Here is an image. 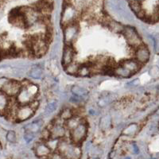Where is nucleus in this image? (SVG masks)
<instances>
[{
    "label": "nucleus",
    "instance_id": "obj_5",
    "mask_svg": "<svg viewBox=\"0 0 159 159\" xmlns=\"http://www.w3.org/2000/svg\"><path fill=\"white\" fill-rule=\"evenodd\" d=\"M22 83L15 80H10L4 85L2 92L9 97H16L22 89Z\"/></svg>",
    "mask_w": 159,
    "mask_h": 159
},
{
    "label": "nucleus",
    "instance_id": "obj_26",
    "mask_svg": "<svg viewBox=\"0 0 159 159\" xmlns=\"http://www.w3.org/2000/svg\"><path fill=\"white\" fill-rule=\"evenodd\" d=\"M154 40V52L159 54V34H156L153 38Z\"/></svg>",
    "mask_w": 159,
    "mask_h": 159
},
{
    "label": "nucleus",
    "instance_id": "obj_8",
    "mask_svg": "<svg viewBox=\"0 0 159 159\" xmlns=\"http://www.w3.org/2000/svg\"><path fill=\"white\" fill-rule=\"evenodd\" d=\"M66 130L67 128L65 127V125L59 123H54L52 125L51 129H49L51 133V138L57 139H63L66 134Z\"/></svg>",
    "mask_w": 159,
    "mask_h": 159
},
{
    "label": "nucleus",
    "instance_id": "obj_1",
    "mask_svg": "<svg viewBox=\"0 0 159 159\" xmlns=\"http://www.w3.org/2000/svg\"><path fill=\"white\" fill-rule=\"evenodd\" d=\"M57 151L65 157V159H79L81 155V151L78 145L66 140L60 139Z\"/></svg>",
    "mask_w": 159,
    "mask_h": 159
},
{
    "label": "nucleus",
    "instance_id": "obj_9",
    "mask_svg": "<svg viewBox=\"0 0 159 159\" xmlns=\"http://www.w3.org/2000/svg\"><path fill=\"white\" fill-rule=\"evenodd\" d=\"M75 54H76V52L72 45H65L63 50V54H62V64L64 66H66L69 64L72 63V61H74L73 59H74Z\"/></svg>",
    "mask_w": 159,
    "mask_h": 159
},
{
    "label": "nucleus",
    "instance_id": "obj_3",
    "mask_svg": "<svg viewBox=\"0 0 159 159\" xmlns=\"http://www.w3.org/2000/svg\"><path fill=\"white\" fill-rule=\"evenodd\" d=\"M122 34L130 47L138 48L143 44L142 39L136 30L132 26H125Z\"/></svg>",
    "mask_w": 159,
    "mask_h": 159
},
{
    "label": "nucleus",
    "instance_id": "obj_15",
    "mask_svg": "<svg viewBox=\"0 0 159 159\" xmlns=\"http://www.w3.org/2000/svg\"><path fill=\"white\" fill-rule=\"evenodd\" d=\"M71 92H72V95L75 96H77V97L80 98V99H84L86 96H88V92L86 89H84V88L80 87V85H73L71 88Z\"/></svg>",
    "mask_w": 159,
    "mask_h": 159
},
{
    "label": "nucleus",
    "instance_id": "obj_11",
    "mask_svg": "<svg viewBox=\"0 0 159 159\" xmlns=\"http://www.w3.org/2000/svg\"><path fill=\"white\" fill-rule=\"evenodd\" d=\"M120 64L125 68H127L128 70H130L133 75L136 73L141 68V64L139 63L135 59L124 60Z\"/></svg>",
    "mask_w": 159,
    "mask_h": 159
},
{
    "label": "nucleus",
    "instance_id": "obj_13",
    "mask_svg": "<svg viewBox=\"0 0 159 159\" xmlns=\"http://www.w3.org/2000/svg\"><path fill=\"white\" fill-rule=\"evenodd\" d=\"M113 74L120 78H129L133 76L132 72L130 70H128L127 68L123 66L121 64L116 65V67L113 69Z\"/></svg>",
    "mask_w": 159,
    "mask_h": 159
},
{
    "label": "nucleus",
    "instance_id": "obj_24",
    "mask_svg": "<svg viewBox=\"0 0 159 159\" xmlns=\"http://www.w3.org/2000/svg\"><path fill=\"white\" fill-rule=\"evenodd\" d=\"M6 139H7V140L8 143H16L17 134H16V133H15V131H14V130H9V131L7 133Z\"/></svg>",
    "mask_w": 159,
    "mask_h": 159
},
{
    "label": "nucleus",
    "instance_id": "obj_18",
    "mask_svg": "<svg viewBox=\"0 0 159 159\" xmlns=\"http://www.w3.org/2000/svg\"><path fill=\"white\" fill-rule=\"evenodd\" d=\"M107 25L109 27V29H111L115 33H122L124 29V26L123 25H121L119 22H116L114 20H111Z\"/></svg>",
    "mask_w": 159,
    "mask_h": 159
},
{
    "label": "nucleus",
    "instance_id": "obj_25",
    "mask_svg": "<svg viewBox=\"0 0 159 159\" xmlns=\"http://www.w3.org/2000/svg\"><path fill=\"white\" fill-rule=\"evenodd\" d=\"M150 75L152 78L157 79L159 78V68L157 66H153L150 69Z\"/></svg>",
    "mask_w": 159,
    "mask_h": 159
},
{
    "label": "nucleus",
    "instance_id": "obj_31",
    "mask_svg": "<svg viewBox=\"0 0 159 159\" xmlns=\"http://www.w3.org/2000/svg\"><path fill=\"white\" fill-rule=\"evenodd\" d=\"M133 150H134V154H139V147H137V145L136 144H134L133 145Z\"/></svg>",
    "mask_w": 159,
    "mask_h": 159
},
{
    "label": "nucleus",
    "instance_id": "obj_19",
    "mask_svg": "<svg viewBox=\"0 0 159 159\" xmlns=\"http://www.w3.org/2000/svg\"><path fill=\"white\" fill-rule=\"evenodd\" d=\"M129 6H130V9L135 13L136 15H139V13L143 11L140 1H137V0H130V1H129Z\"/></svg>",
    "mask_w": 159,
    "mask_h": 159
},
{
    "label": "nucleus",
    "instance_id": "obj_33",
    "mask_svg": "<svg viewBox=\"0 0 159 159\" xmlns=\"http://www.w3.org/2000/svg\"><path fill=\"white\" fill-rule=\"evenodd\" d=\"M151 159H156V158H151Z\"/></svg>",
    "mask_w": 159,
    "mask_h": 159
},
{
    "label": "nucleus",
    "instance_id": "obj_17",
    "mask_svg": "<svg viewBox=\"0 0 159 159\" xmlns=\"http://www.w3.org/2000/svg\"><path fill=\"white\" fill-rule=\"evenodd\" d=\"M80 65L78 63H76V62L75 61H72V63L69 64L68 65L65 66V71L69 75H72V76H73V75H76V76H77L78 70H79L80 69Z\"/></svg>",
    "mask_w": 159,
    "mask_h": 159
},
{
    "label": "nucleus",
    "instance_id": "obj_29",
    "mask_svg": "<svg viewBox=\"0 0 159 159\" xmlns=\"http://www.w3.org/2000/svg\"><path fill=\"white\" fill-rule=\"evenodd\" d=\"M34 138V134H32V133H29V132H25V135H24V139H25V142L26 143H30L33 139Z\"/></svg>",
    "mask_w": 159,
    "mask_h": 159
},
{
    "label": "nucleus",
    "instance_id": "obj_30",
    "mask_svg": "<svg viewBox=\"0 0 159 159\" xmlns=\"http://www.w3.org/2000/svg\"><path fill=\"white\" fill-rule=\"evenodd\" d=\"M9 80L8 78L6 77H0V92H2V89H3L4 85L7 84V82Z\"/></svg>",
    "mask_w": 159,
    "mask_h": 159
},
{
    "label": "nucleus",
    "instance_id": "obj_20",
    "mask_svg": "<svg viewBox=\"0 0 159 159\" xmlns=\"http://www.w3.org/2000/svg\"><path fill=\"white\" fill-rule=\"evenodd\" d=\"M91 75V69L89 65H83L80 66V69L78 70L77 76H81V77H86V76Z\"/></svg>",
    "mask_w": 159,
    "mask_h": 159
},
{
    "label": "nucleus",
    "instance_id": "obj_12",
    "mask_svg": "<svg viewBox=\"0 0 159 159\" xmlns=\"http://www.w3.org/2000/svg\"><path fill=\"white\" fill-rule=\"evenodd\" d=\"M42 125H43V121L42 119H37V120L33 121L32 123L25 125L24 128H25V132H29V133H32L34 134L40 131Z\"/></svg>",
    "mask_w": 159,
    "mask_h": 159
},
{
    "label": "nucleus",
    "instance_id": "obj_14",
    "mask_svg": "<svg viewBox=\"0 0 159 159\" xmlns=\"http://www.w3.org/2000/svg\"><path fill=\"white\" fill-rule=\"evenodd\" d=\"M28 76L34 80H40L44 77V71L42 66L34 65L32 66L28 72Z\"/></svg>",
    "mask_w": 159,
    "mask_h": 159
},
{
    "label": "nucleus",
    "instance_id": "obj_6",
    "mask_svg": "<svg viewBox=\"0 0 159 159\" xmlns=\"http://www.w3.org/2000/svg\"><path fill=\"white\" fill-rule=\"evenodd\" d=\"M78 26L76 23H72L64 27V39L66 45H72L78 36Z\"/></svg>",
    "mask_w": 159,
    "mask_h": 159
},
{
    "label": "nucleus",
    "instance_id": "obj_2",
    "mask_svg": "<svg viewBox=\"0 0 159 159\" xmlns=\"http://www.w3.org/2000/svg\"><path fill=\"white\" fill-rule=\"evenodd\" d=\"M88 134V125L87 123L84 121V119H81V122L75 127L70 130V138L72 143L74 144H80L84 140Z\"/></svg>",
    "mask_w": 159,
    "mask_h": 159
},
{
    "label": "nucleus",
    "instance_id": "obj_7",
    "mask_svg": "<svg viewBox=\"0 0 159 159\" xmlns=\"http://www.w3.org/2000/svg\"><path fill=\"white\" fill-rule=\"evenodd\" d=\"M150 50H149L147 45L142 44L140 46L135 49V52H134L135 60L141 65L147 63L150 59Z\"/></svg>",
    "mask_w": 159,
    "mask_h": 159
},
{
    "label": "nucleus",
    "instance_id": "obj_27",
    "mask_svg": "<svg viewBox=\"0 0 159 159\" xmlns=\"http://www.w3.org/2000/svg\"><path fill=\"white\" fill-rule=\"evenodd\" d=\"M48 159H65L62 154H61L59 152L55 151L52 152V154L49 155V157H48Z\"/></svg>",
    "mask_w": 159,
    "mask_h": 159
},
{
    "label": "nucleus",
    "instance_id": "obj_21",
    "mask_svg": "<svg viewBox=\"0 0 159 159\" xmlns=\"http://www.w3.org/2000/svg\"><path fill=\"white\" fill-rule=\"evenodd\" d=\"M74 116V113H73V111L70 108H65L64 110L61 111V115H60V118L65 121H67L69 119L72 118Z\"/></svg>",
    "mask_w": 159,
    "mask_h": 159
},
{
    "label": "nucleus",
    "instance_id": "obj_10",
    "mask_svg": "<svg viewBox=\"0 0 159 159\" xmlns=\"http://www.w3.org/2000/svg\"><path fill=\"white\" fill-rule=\"evenodd\" d=\"M35 154L39 157H49L52 154V150L49 149L45 143H40L35 146Z\"/></svg>",
    "mask_w": 159,
    "mask_h": 159
},
{
    "label": "nucleus",
    "instance_id": "obj_34",
    "mask_svg": "<svg viewBox=\"0 0 159 159\" xmlns=\"http://www.w3.org/2000/svg\"><path fill=\"white\" fill-rule=\"evenodd\" d=\"M94 159H98V158H94Z\"/></svg>",
    "mask_w": 159,
    "mask_h": 159
},
{
    "label": "nucleus",
    "instance_id": "obj_32",
    "mask_svg": "<svg viewBox=\"0 0 159 159\" xmlns=\"http://www.w3.org/2000/svg\"><path fill=\"white\" fill-rule=\"evenodd\" d=\"M124 159H131V158H130V157H125Z\"/></svg>",
    "mask_w": 159,
    "mask_h": 159
},
{
    "label": "nucleus",
    "instance_id": "obj_16",
    "mask_svg": "<svg viewBox=\"0 0 159 159\" xmlns=\"http://www.w3.org/2000/svg\"><path fill=\"white\" fill-rule=\"evenodd\" d=\"M9 96L0 92V113H5L9 105Z\"/></svg>",
    "mask_w": 159,
    "mask_h": 159
},
{
    "label": "nucleus",
    "instance_id": "obj_23",
    "mask_svg": "<svg viewBox=\"0 0 159 159\" xmlns=\"http://www.w3.org/2000/svg\"><path fill=\"white\" fill-rule=\"evenodd\" d=\"M99 124H100V127H101L102 130H107V129H108L111 126V118L109 117V116L102 118Z\"/></svg>",
    "mask_w": 159,
    "mask_h": 159
},
{
    "label": "nucleus",
    "instance_id": "obj_22",
    "mask_svg": "<svg viewBox=\"0 0 159 159\" xmlns=\"http://www.w3.org/2000/svg\"><path fill=\"white\" fill-rule=\"evenodd\" d=\"M57 108V102L55 100H52L50 103H49L45 107V114L50 115L52 114V112H54L55 111Z\"/></svg>",
    "mask_w": 159,
    "mask_h": 159
},
{
    "label": "nucleus",
    "instance_id": "obj_28",
    "mask_svg": "<svg viewBox=\"0 0 159 159\" xmlns=\"http://www.w3.org/2000/svg\"><path fill=\"white\" fill-rule=\"evenodd\" d=\"M132 127H133V124H130V126H129V127L124 130V134H127V135H130V134H131L132 133L135 132L136 127H137V126H136V125H134L133 128H132Z\"/></svg>",
    "mask_w": 159,
    "mask_h": 159
},
{
    "label": "nucleus",
    "instance_id": "obj_4",
    "mask_svg": "<svg viewBox=\"0 0 159 159\" xmlns=\"http://www.w3.org/2000/svg\"><path fill=\"white\" fill-rule=\"evenodd\" d=\"M34 109L33 108L30 104L27 105H19L16 111L15 116V121L24 122L30 119L35 113Z\"/></svg>",
    "mask_w": 159,
    "mask_h": 159
}]
</instances>
